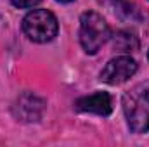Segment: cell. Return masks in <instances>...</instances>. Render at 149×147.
Segmentation results:
<instances>
[{
  "instance_id": "1",
  "label": "cell",
  "mask_w": 149,
  "mask_h": 147,
  "mask_svg": "<svg viewBox=\"0 0 149 147\" xmlns=\"http://www.w3.org/2000/svg\"><path fill=\"white\" fill-rule=\"evenodd\" d=\"M123 112L128 123V128L134 133L149 132V90L139 85L123 95Z\"/></svg>"
},
{
  "instance_id": "2",
  "label": "cell",
  "mask_w": 149,
  "mask_h": 147,
  "mask_svg": "<svg viewBox=\"0 0 149 147\" xmlns=\"http://www.w3.org/2000/svg\"><path fill=\"white\" fill-rule=\"evenodd\" d=\"M111 37L109 26L104 17L94 10L83 12L80 17V43L87 54H97V50Z\"/></svg>"
},
{
  "instance_id": "3",
  "label": "cell",
  "mask_w": 149,
  "mask_h": 147,
  "mask_svg": "<svg viewBox=\"0 0 149 147\" xmlns=\"http://www.w3.org/2000/svg\"><path fill=\"white\" fill-rule=\"evenodd\" d=\"M57 30H59L57 19L47 9H35L28 12L23 19L24 35L37 43H47L54 40L57 35Z\"/></svg>"
},
{
  "instance_id": "4",
  "label": "cell",
  "mask_w": 149,
  "mask_h": 147,
  "mask_svg": "<svg viewBox=\"0 0 149 147\" xmlns=\"http://www.w3.org/2000/svg\"><path fill=\"white\" fill-rule=\"evenodd\" d=\"M137 71V62L130 55H118L111 59L101 71V81L108 85H120L132 78Z\"/></svg>"
},
{
  "instance_id": "5",
  "label": "cell",
  "mask_w": 149,
  "mask_h": 147,
  "mask_svg": "<svg viewBox=\"0 0 149 147\" xmlns=\"http://www.w3.org/2000/svg\"><path fill=\"white\" fill-rule=\"evenodd\" d=\"M74 109L80 112H92L99 116H108L113 111V99L108 92H95L92 95L80 97L74 102Z\"/></svg>"
},
{
  "instance_id": "6",
  "label": "cell",
  "mask_w": 149,
  "mask_h": 147,
  "mask_svg": "<svg viewBox=\"0 0 149 147\" xmlns=\"http://www.w3.org/2000/svg\"><path fill=\"white\" fill-rule=\"evenodd\" d=\"M43 106L45 104L40 97L33 94H23L14 106V112L17 118H21V121H37L42 116Z\"/></svg>"
},
{
  "instance_id": "7",
  "label": "cell",
  "mask_w": 149,
  "mask_h": 147,
  "mask_svg": "<svg viewBox=\"0 0 149 147\" xmlns=\"http://www.w3.org/2000/svg\"><path fill=\"white\" fill-rule=\"evenodd\" d=\"M113 45L116 50H120L123 54H130L139 49V38L130 30H121L113 37Z\"/></svg>"
},
{
  "instance_id": "8",
  "label": "cell",
  "mask_w": 149,
  "mask_h": 147,
  "mask_svg": "<svg viewBox=\"0 0 149 147\" xmlns=\"http://www.w3.org/2000/svg\"><path fill=\"white\" fill-rule=\"evenodd\" d=\"M10 2H12V5L17 7V9H30V7L38 5L42 0H10Z\"/></svg>"
},
{
  "instance_id": "9",
  "label": "cell",
  "mask_w": 149,
  "mask_h": 147,
  "mask_svg": "<svg viewBox=\"0 0 149 147\" xmlns=\"http://www.w3.org/2000/svg\"><path fill=\"white\" fill-rule=\"evenodd\" d=\"M57 2H61V3H68V2H73V0H57Z\"/></svg>"
},
{
  "instance_id": "10",
  "label": "cell",
  "mask_w": 149,
  "mask_h": 147,
  "mask_svg": "<svg viewBox=\"0 0 149 147\" xmlns=\"http://www.w3.org/2000/svg\"><path fill=\"white\" fill-rule=\"evenodd\" d=\"M148 57H149V54H148Z\"/></svg>"
}]
</instances>
